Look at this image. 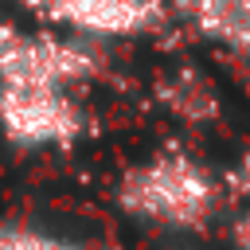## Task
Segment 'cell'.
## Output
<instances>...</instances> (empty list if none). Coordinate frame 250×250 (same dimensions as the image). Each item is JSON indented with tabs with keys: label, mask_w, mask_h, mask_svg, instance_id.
I'll return each instance as SVG.
<instances>
[{
	"label": "cell",
	"mask_w": 250,
	"mask_h": 250,
	"mask_svg": "<svg viewBox=\"0 0 250 250\" xmlns=\"http://www.w3.org/2000/svg\"><path fill=\"white\" fill-rule=\"evenodd\" d=\"M223 195L227 188L215 168L184 148L152 152L125 168V176L117 180L121 215L168 234H191L211 227V219L223 211Z\"/></svg>",
	"instance_id": "6da1fadb"
},
{
	"label": "cell",
	"mask_w": 250,
	"mask_h": 250,
	"mask_svg": "<svg viewBox=\"0 0 250 250\" xmlns=\"http://www.w3.org/2000/svg\"><path fill=\"white\" fill-rule=\"evenodd\" d=\"M102 43L55 31L0 23V86H62L78 90L102 74Z\"/></svg>",
	"instance_id": "7a4b0ae2"
},
{
	"label": "cell",
	"mask_w": 250,
	"mask_h": 250,
	"mask_svg": "<svg viewBox=\"0 0 250 250\" xmlns=\"http://www.w3.org/2000/svg\"><path fill=\"white\" fill-rule=\"evenodd\" d=\"M90 117L74 90L62 86H0V137L27 152L74 148Z\"/></svg>",
	"instance_id": "3957f363"
},
{
	"label": "cell",
	"mask_w": 250,
	"mask_h": 250,
	"mask_svg": "<svg viewBox=\"0 0 250 250\" xmlns=\"http://www.w3.org/2000/svg\"><path fill=\"white\" fill-rule=\"evenodd\" d=\"M47 23L109 43V39H137L164 23V0H27Z\"/></svg>",
	"instance_id": "277c9868"
},
{
	"label": "cell",
	"mask_w": 250,
	"mask_h": 250,
	"mask_svg": "<svg viewBox=\"0 0 250 250\" xmlns=\"http://www.w3.org/2000/svg\"><path fill=\"white\" fill-rule=\"evenodd\" d=\"M156 98L164 102V109L172 117H180L188 125H207V121H215L223 113V102H219L215 82L203 70H195V66L168 70L160 78V86H156Z\"/></svg>",
	"instance_id": "5b68a950"
},
{
	"label": "cell",
	"mask_w": 250,
	"mask_h": 250,
	"mask_svg": "<svg viewBox=\"0 0 250 250\" xmlns=\"http://www.w3.org/2000/svg\"><path fill=\"white\" fill-rule=\"evenodd\" d=\"M184 12L199 35L250 59V0H184Z\"/></svg>",
	"instance_id": "8992f818"
},
{
	"label": "cell",
	"mask_w": 250,
	"mask_h": 250,
	"mask_svg": "<svg viewBox=\"0 0 250 250\" xmlns=\"http://www.w3.org/2000/svg\"><path fill=\"white\" fill-rule=\"evenodd\" d=\"M0 250H113V246L35 219H0Z\"/></svg>",
	"instance_id": "52a82bcc"
},
{
	"label": "cell",
	"mask_w": 250,
	"mask_h": 250,
	"mask_svg": "<svg viewBox=\"0 0 250 250\" xmlns=\"http://www.w3.org/2000/svg\"><path fill=\"white\" fill-rule=\"evenodd\" d=\"M227 188L250 203V152H246V156H242V160H238V164L227 172Z\"/></svg>",
	"instance_id": "ba28073f"
},
{
	"label": "cell",
	"mask_w": 250,
	"mask_h": 250,
	"mask_svg": "<svg viewBox=\"0 0 250 250\" xmlns=\"http://www.w3.org/2000/svg\"><path fill=\"white\" fill-rule=\"evenodd\" d=\"M230 242H234V250H250V203L238 211V219L230 227Z\"/></svg>",
	"instance_id": "9c48e42d"
}]
</instances>
